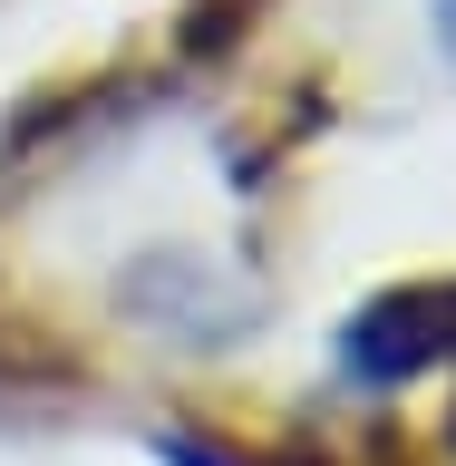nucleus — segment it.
I'll return each mask as SVG.
<instances>
[{
  "label": "nucleus",
  "mask_w": 456,
  "mask_h": 466,
  "mask_svg": "<svg viewBox=\"0 0 456 466\" xmlns=\"http://www.w3.org/2000/svg\"><path fill=\"white\" fill-rule=\"evenodd\" d=\"M456 350V282H408V291H379L370 311L350 320V379H370V389H399V379L437 370Z\"/></svg>",
  "instance_id": "f257e3e1"
},
{
  "label": "nucleus",
  "mask_w": 456,
  "mask_h": 466,
  "mask_svg": "<svg viewBox=\"0 0 456 466\" xmlns=\"http://www.w3.org/2000/svg\"><path fill=\"white\" fill-rule=\"evenodd\" d=\"M156 457H166V466H262V457H233V447H214V437H185V428L156 437Z\"/></svg>",
  "instance_id": "f03ea898"
}]
</instances>
